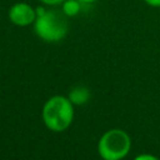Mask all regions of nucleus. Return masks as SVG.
<instances>
[{"label": "nucleus", "mask_w": 160, "mask_h": 160, "mask_svg": "<svg viewBox=\"0 0 160 160\" xmlns=\"http://www.w3.org/2000/svg\"><path fill=\"white\" fill-rule=\"evenodd\" d=\"M66 15L59 10L36 8V19L32 24L36 36L46 42L61 41L69 30Z\"/></svg>", "instance_id": "obj_1"}, {"label": "nucleus", "mask_w": 160, "mask_h": 160, "mask_svg": "<svg viewBox=\"0 0 160 160\" xmlns=\"http://www.w3.org/2000/svg\"><path fill=\"white\" fill-rule=\"evenodd\" d=\"M74 115V104L64 95H55L48 99L41 111L45 126L54 132L65 131L71 125Z\"/></svg>", "instance_id": "obj_2"}, {"label": "nucleus", "mask_w": 160, "mask_h": 160, "mask_svg": "<svg viewBox=\"0 0 160 160\" xmlns=\"http://www.w3.org/2000/svg\"><path fill=\"white\" fill-rule=\"evenodd\" d=\"M131 139L122 129L105 131L98 142V152L102 160H122L130 151Z\"/></svg>", "instance_id": "obj_3"}, {"label": "nucleus", "mask_w": 160, "mask_h": 160, "mask_svg": "<svg viewBox=\"0 0 160 160\" xmlns=\"http://www.w3.org/2000/svg\"><path fill=\"white\" fill-rule=\"evenodd\" d=\"M8 18L15 26H29L32 25L36 19V8L31 6L25 1H18L9 8Z\"/></svg>", "instance_id": "obj_4"}, {"label": "nucleus", "mask_w": 160, "mask_h": 160, "mask_svg": "<svg viewBox=\"0 0 160 160\" xmlns=\"http://www.w3.org/2000/svg\"><path fill=\"white\" fill-rule=\"evenodd\" d=\"M68 98L74 105H84L90 99V91L84 86H76L71 89Z\"/></svg>", "instance_id": "obj_5"}, {"label": "nucleus", "mask_w": 160, "mask_h": 160, "mask_svg": "<svg viewBox=\"0 0 160 160\" xmlns=\"http://www.w3.org/2000/svg\"><path fill=\"white\" fill-rule=\"evenodd\" d=\"M81 1L79 0H65L62 4H61V11L68 16V18H71V16H75L80 12L81 10Z\"/></svg>", "instance_id": "obj_6"}, {"label": "nucleus", "mask_w": 160, "mask_h": 160, "mask_svg": "<svg viewBox=\"0 0 160 160\" xmlns=\"http://www.w3.org/2000/svg\"><path fill=\"white\" fill-rule=\"evenodd\" d=\"M134 160H160V159L155 155H151V154H140Z\"/></svg>", "instance_id": "obj_7"}, {"label": "nucleus", "mask_w": 160, "mask_h": 160, "mask_svg": "<svg viewBox=\"0 0 160 160\" xmlns=\"http://www.w3.org/2000/svg\"><path fill=\"white\" fill-rule=\"evenodd\" d=\"M42 5H49V6H55V5H61L65 0H39Z\"/></svg>", "instance_id": "obj_8"}, {"label": "nucleus", "mask_w": 160, "mask_h": 160, "mask_svg": "<svg viewBox=\"0 0 160 160\" xmlns=\"http://www.w3.org/2000/svg\"><path fill=\"white\" fill-rule=\"evenodd\" d=\"M144 2L151 8H160V0H144Z\"/></svg>", "instance_id": "obj_9"}, {"label": "nucleus", "mask_w": 160, "mask_h": 160, "mask_svg": "<svg viewBox=\"0 0 160 160\" xmlns=\"http://www.w3.org/2000/svg\"><path fill=\"white\" fill-rule=\"evenodd\" d=\"M79 1H81L82 4H91V2H95L98 0H79Z\"/></svg>", "instance_id": "obj_10"}]
</instances>
